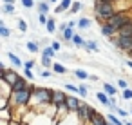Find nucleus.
<instances>
[{"label":"nucleus","mask_w":132,"mask_h":125,"mask_svg":"<svg viewBox=\"0 0 132 125\" xmlns=\"http://www.w3.org/2000/svg\"><path fill=\"white\" fill-rule=\"evenodd\" d=\"M53 92H54V89H49V87H35L31 109H36L42 105H53Z\"/></svg>","instance_id":"nucleus-1"},{"label":"nucleus","mask_w":132,"mask_h":125,"mask_svg":"<svg viewBox=\"0 0 132 125\" xmlns=\"http://www.w3.org/2000/svg\"><path fill=\"white\" fill-rule=\"evenodd\" d=\"M36 85H29L24 91H13L11 94V107H31V100H33V92H35Z\"/></svg>","instance_id":"nucleus-2"},{"label":"nucleus","mask_w":132,"mask_h":125,"mask_svg":"<svg viewBox=\"0 0 132 125\" xmlns=\"http://www.w3.org/2000/svg\"><path fill=\"white\" fill-rule=\"evenodd\" d=\"M94 13L98 18H101L103 22H109V18H112L118 11L116 6L112 2H101V0H94Z\"/></svg>","instance_id":"nucleus-3"},{"label":"nucleus","mask_w":132,"mask_h":125,"mask_svg":"<svg viewBox=\"0 0 132 125\" xmlns=\"http://www.w3.org/2000/svg\"><path fill=\"white\" fill-rule=\"evenodd\" d=\"M132 22V18H130V15L127 13V11H118L112 18H109V22L107 24H110L116 31H119L121 27H125L127 24H130Z\"/></svg>","instance_id":"nucleus-4"},{"label":"nucleus","mask_w":132,"mask_h":125,"mask_svg":"<svg viewBox=\"0 0 132 125\" xmlns=\"http://www.w3.org/2000/svg\"><path fill=\"white\" fill-rule=\"evenodd\" d=\"M96 112H98V111H96L92 105L83 103V105H81V109L78 111V118L81 120V123H92V120H94Z\"/></svg>","instance_id":"nucleus-5"},{"label":"nucleus","mask_w":132,"mask_h":125,"mask_svg":"<svg viewBox=\"0 0 132 125\" xmlns=\"http://www.w3.org/2000/svg\"><path fill=\"white\" fill-rule=\"evenodd\" d=\"M54 125H83V123L78 118V112H69L63 118H56V123Z\"/></svg>","instance_id":"nucleus-6"},{"label":"nucleus","mask_w":132,"mask_h":125,"mask_svg":"<svg viewBox=\"0 0 132 125\" xmlns=\"http://www.w3.org/2000/svg\"><path fill=\"white\" fill-rule=\"evenodd\" d=\"M65 105H67V109H69V112H78V111L81 109V105H83V103H81L74 94H69V96H67Z\"/></svg>","instance_id":"nucleus-7"},{"label":"nucleus","mask_w":132,"mask_h":125,"mask_svg":"<svg viewBox=\"0 0 132 125\" xmlns=\"http://www.w3.org/2000/svg\"><path fill=\"white\" fill-rule=\"evenodd\" d=\"M67 96L69 94H65L63 91H60V89H56L54 92H53V105L58 109V107H62V105H65V101H67Z\"/></svg>","instance_id":"nucleus-8"},{"label":"nucleus","mask_w":132,"mask_h":125,"mask_svg":"<svg viewBox=\"0 0 132 125\" xmlns=\"http://www.w3.org/2000/svg\"><path fill=\"white\" fill-rule=\"evenodd\" d=\"M100 33H101V36H105V38H109V40L114 38V36H118V31H116L110 24H107V22L100 26Z\"/></svg>","instance_id":"nucleus-9"},{"label":"nucleus","mask_w":132,"mask_h":125,"mask_svg":"<svg viewBox=\"0 0 132 125\" xmlns=\"http://www.w3.org/2000/svg\"><path fill=\"white\" fill-rule=\"evenodd\" d=\"M74 2L72 0H62V2L54 7V15H62V13H65V11H69L71 9V6H72Z\"/></svg>","instance_id":"nucleus-10"},{"label":"nucleus","mask_w":132,"mask_h":125,"mask_svg":"<svg viewBox=\"0 0 132 125\" xmlns=\"http://www.w3.org/2000/svg\"><path fill=\"white\" fill-rule=\"evenodd\" d=\"M96 100L101 103V105H105V107H110L112 103H110V96L105 92V91H98L96 92Z\"/></svg>","instance_id":"nucleus-11"},{"label":"nucleus","mask_w":132,"mask_h":125,"mask_svg":"<svg viewBox=\"0 0 132 125\" xmlns=\"http://www.w3.org/2000/svg\"><path fill=\"white\" fill-rule=\"evenodd\" d=\"M7 58H9V62L13 64V67H15V69L24 67V62H22V60H20V56H18V54H15L13 51H7Z\"/></svg>","instance_id":"nucleus-12"},{"label":"nucleus","mask_w":132,"mask_h":125,"mask_svg":"<svg viewBox=\"0 0 132 125\" xmlns=\"http://www.w3.org/2000/svg\"><path fill=\"white\" fill-rule=\"evenodd\" d=\"M38 15H49L51 11V2L49 0H42V2H38Z\"/></svg>","instance_id":"nucleus-13"},{"label":"nucleus","mask_w":132,"mask_h":125,"mask_svg":"<svg viewBox=\"0 0 132 125\" xmlns=\"http://www.w3.org/2000/svg\"><path fill=\"white\" fill-rule=\"evenodd\" d=\"M101 89L110 96V98H114L116 94H118V89H116V85H112V83H109V82H103L101 83Z\"/></svg>","instance_id":"nucleus-14"},{"label":"nucleus","mask_w":132,"mask_h":125,"mask_svg":"<svg viewBox=\"0 0 132 125\" xmlns=\"http://www.w3.org/2000/svg\"><path fill=\"white\" fill-rule=\"evenodd\" d=\"M118 36H123V38H132V22L127 24L125 27H121L118 31Z\"/></svg>","instance_id":"nucleus-15"},{"label":"nucleus","mask_w":132,"mask_h":125,"mask_svg":"<svg viewBox=\"0 0 132 125\" xmlns=\"http://www.w3.org/2000/svg\"><path fill=\"white\" fill-rule=\"evenodd\" d=\"M83 49H85L87 53H98V51H100V49H98V44H96L94 40H85Z\"/></svg>","instance_id":"nucleus-16"},{"label":"nucleus","mask_w":132,"mask_h":125,"mask_svg":"<svg viewBox=\"0 0 132 125\" xmlns=\"http://www.w3.org/2000/svg\"><path fill=\"white\" fill-rule=\"evenodd\" d=\"M0 36H2L4 40H7V38L11 36V31H9V27L6 26L4 20H0Z\"/></svg>","instance_id":"nucleus-17"},{"label":"nucleus","mask_w":132,"mask_h":125,"mask_svg":"<svg viewBox=\"0 0 132 125\" xmlns=\"http://www.w3.org/2000/svg\"><path fill=\"white\" fill-rule=\"evenodd\" d=\"M72 74H74L78 80H83V82H85V80H90V74H89L87 71H83V69H74Z\"/></svg>","instance_id":"nucleus-18"},{"label":"nucleus","mask_w":132,"mask_h":125,"mask_svg":"<svg viewBox=\"0 0 132 125\" xmlns=\"http://www.w3.org/2000/svg\"><path fill=\"white\" fill-rule=\"evenodd\" d=\"M92 125H109V120H107V116L96 112V116H94V120H92Z\"/></svg>","instance_id":"nucleus-19"},{"label":"nucleus","mask_w":132,"mask_h":125,"mask_svg":"<svg viewBox=\"0 0 132 125\" xmlns=\"http://www.w3.org/2000/svg\"><path fill=\"white\" fill-rule=\"evenodd\" d=\"M53 71H54L56 74H67V73H69V69H67L63 64H60V62L53 64Z\"/></svg>","instance_id":"nucleus-20"},{"label":"nucleus","mask_w":132,"mask_h":125,"mask_svg":"<svg viewBox=\"0 0 132 125\" xmlns=\"http://www.w3.org/2000/svg\"><path fill=\"white\" fill-rule=\"evenodd\" d=\"M26 49H27L29 53H33V54L38 53V51H42V49H40V44H38V42H33V40L26 44Z\"/></svg>","instance_id":"nucleus-21"},{"label":"nucleus","mask_w":132,"mask_h":125,"mask_svg":"<svg viewBox=\"0 0 132 125\" xmlns=\"http://www.w3.org/2000/svg\"><path fill=\"white\" fill-rule=\"evenodd\" d=\"M107 120H109L112 125H125V120H121L119 116H116V114H112V112L107 114Z\"/></svg>","instance_id":"nucleus-22"},{"label":"nucleus","mask_w":132,"mask_h":125,"mask_svg":"<svg viewBox=\"0 0 132 125\" xmlns=\"http://www.w3.org/2000/svg\"><path fill=\"white\" fill-rule=\"evenodd\" d=\"M90 24H92V20H90V18H87V17H83V18H80V20H78V29H89V27H90Z\"/></svg>","instance_id":"nucleus-23"},{"label":"nucleus","mask_w":132,"mask_h":125,"mask_svg":"<svg viewBox=\"0 0 132 125\" xmlns=\"http://www.w3.org/2000/svg\"><path fill=\"white\" fill-rule=\"evenodd\" d=\"M2 13L4 15H15V4H2Z\"/></svg>","instance_id":"nucleus-24"},{"label":"nucleus","mask_w":132,"mask_h":125,"mask_svg":"<svg viewBox=\"0 0 132 125\" xmlns=\"http://www.w3.org/2000/svg\"><path fill=\"white\" fill-rule=\"evenodd\" d=\"M45 29H47V33H54V31H56V20H54L53 17H49V22H47Z\"/></svg>","instance_id":"nucleus-25"},{"label":"nucleus","mask_w":132,"mask_h":125,"mask_svg":"<svg viewBox=\"0 0 132 125\" xmlns=\"http://www.w3.org/2000/svg\"><path fill=\"white\" fill-rule=\"evenodd\" d=\"M72 45H74V47H83V45H85V40L81 38V35L76 33V36L72 38Z\"/></svg>","instance_id":"nucleus-26"},{"label":"nucleus","mask_w":132,"mask_h":125,"mask_svg":"<svg viewBox=\"0 0 132 125\" xmlns=\"http://www.w3.org/2000/svg\"><path fill=\"white\" fill-rule=\"evenodd\" d=\"M42 54L44 56H49V58H54V54H56V51L51 47V45H45L44 49H42Z\"/></svg>","instance_id":"nucleus-27"},{"label":"nucleus","mask_w":132,"mask_h":125,"mask_svg":"<svg viewBox=\"0 0 132 125\" xmlns=\"http://www.w3.org/2000/svg\"><path fill=\"white\" fill-rule=\"evenodd\" d=\"M83 9V4L81 2H74L72 6H71V9H69V13L71 15H74V13H78V11H81Z\"/></svg>","instance_id":"nucleus-28"},{"label":"nucleus","mask_w":132,"mask_h":125,"mask_svg":"<svg viewBox=\"0 0 132 125\" xmlns=\"http://www.w3.org/2000/svg\"><path fill=\"white\" fill-rule=\"evenodd\" d=\"M42 67H44V69L53 67V58H49V56H44V54H42Z\"/></svg>","instance_id":"nucleus-29"},{"label":"nucleus","mask_w":132,"mask_h":125,"mask_svg":"<svg viewBox=\"0 0 132 125\" xmlns=\"http://www.w3.org/2000/svg\"><path fill=\"white\" fill-rule=\"evenodd\" d=\"M16 26H18V31H20V33H26V31H27V22H26L24 18H18V24H16Z\"/></svg>","instance_id":"nucleus-30"},{"label":"nucleus","mask_w":132,"mask_h":125,"mask_svg":"<svg viewBox=\"0 0 132 125\" xmlns=\"http://www.w3.org/2000/svg\"><path fill=\"white\" fill-rule=\"evenodd\" d=\"M63 87H65V91H69V92H72V94H74V92L80 94V87H76V85H72V83H65Z\"/></svg>","instance_id":"nucleus-31"},{"label":"nucleus","mask_w":132,"mask_h":125,"mask_svg":"<svg viewBox=\"0 0 132 125\" xmlns=\"http://www.w3.org/2000/svg\"><path fill=\"white\" fill-rule=\"evenodd\" d=\"M20 2H22L24 9H33L35 7V0H20Z\"/></svg>","instance_id":"nucleus-32"},{"label":"nucleus","mask_w":132,"mask_h":125,"mask_svg":"<svg viewBox=\"0 0 132 125\" xmlns=\"http://www.w3.org/2000/svg\"><path fill=\"white\" fill-rule=\"evenodd\" d=\"M24 78L29 80V82H33V80H35V73L29 71V69H24Z\"/></svg>","instance_id":"nucleus-33"},{"label":"nucleus","mask_w":132,"mask_h":125,"mask_svg":"<svg viewBox=\"0 0 132 125\" xmlns=\"http://www.w3.org/2000/svg\"><path fill=\"white\" fill-rule=\"evenodd\" d=\"M78 87H80V96L87 98V96H89V87H87V85H83V83H81V85H78Z\"/></svg>","instance_id":"nucleus-34"},{"label":"nucleus","mask_w":132,"mask_h":125,"mask_svg":"<svg viewBox=\"0 0 132 125\" xmlns=\"http://www.w3.org/2000/svg\"><path fill=\"white\" fill-rule=\"evenodd\" d=\"M121 96H123V100H132V89L128 87V89L121 91Z\"/></svg>","instance_id":"nucleus-35"},{"label":"nucleus","mask_w":132,"mask_h":125,"mask_svg":"<svg viewBox=\"0 0 132 125\" xmlns=\"http://www.w3.org/2000/svg\"><path fill=\"white\" fill-rule=\"evenodd\" d=\"M47 22H49V17L47 15H38V24L40 26H47Z\"/></svg>","instance_id":"nucleus-36"},{"label":"nucleus","mask_w":132,"mask_h":125,"mask_svg":"<svg viewBox=\"0 0 132 125\" xmlns=\"http://www.w3.org/2000/svg\"><path fill=\"white\" fill-rule=\"evenodd\" d=\"M35 64H36L35 60H26V62H24V69H29V71H33V69H35Z\"/></svg>","instance_id":"nucleus-37"},{"label":"nucleus","mask_w":132,"mask_h":125,"mask_svg":"<svg viewBox=\"0 0 132 125\" xmlns=\"http://www.w3.org/2000/svg\"><path fill=\"white\" fill-rule=\"evenodd\" d=\"M49 45H51V47H53L56 53H60V49H62V44H60V40H54V42H51Z\"/></svg>","instance_id":"nucleus-38"},{"label":"nucleus","mask_w":132,"mask_h":125,"mask_svg":"<svg viewBox=\"0 0 132 125\" xmlns=\"http://www.w3.org/2000/svg\"><path fill=\"white\" fill-rule=\"evenodd\" d=\"M118 87L125 91V89H128V82H127V80H123V78H119V80H118Z\"/></svg>","instance_id":"nucleus-39"},{"label":"nucleus","mask_w":132,"mask_h":125,"mask_svg":"<svg viewBox=\"0 0 132 125\" xmlns=\"http://www.w3.org/2000/svg\"><path fill=\"white\" fill-rule=\"evenodd\" d=\"M53 73H54V71H49V69H42L40 76H42V78H51V76H53Z\"/></svg>","instance_id":"nucleus-40"},{"label":"nucleus","mask_w":132,"mask_h":125,"mask_svg":"<svg viewBox=\"0 0 132 125\" xmlns=\"http://www.w3.org/2000/svg\"><path fill=\"white\" fill-rule=\"evenodd\" d=\"M16 0H2V4H15Z\"/></svg>","instance_id":"nucleus-41"},{"label":"nucleus","mask_w":132,"mask_h":125,"mask_svg":"<svg viewBox=\"0 0 132 125\" xmlns=\"http://www.w3.org/2000/svg\"><path fill=\"white\" fill-rule=\"evenodd\" d=\"M125 64H127V67H128V69H132V60H127Z\"/></svg>","instance_id":"nucleus-42"},{"label":"nucleus","mask_w":132,"mask_h":125,"mask_svg":"<svg viewBox=\"0 0 132 125\" xmlns=\"http://www.w3.org/2000/svg\"><path fill=\"white\" fill-rule=\"evenodd\" d=\"M49 2H51V4H60L62 0H49Z\"/></svg>","instance_id":"nucleus-43"},{"label":"nucleus","mask_w":132,"mask_h":125,"mask_svg":"<svg viewBox=\"0 0 132 125\" xmlns=\"http://www.w3.org/2000/svg\"><path fill=\"white\" fill-rule=\"evenodd\" d=\"M101 2H112V4H116V0H101Z\"/></svg>","instance_id":"nucleus-44"},{"label":"nucleus","mask_w":132,"mask_h":125,"mask_svg":"<svg viewBox=\"0 0 132 125\" xmlns=\"http://www.w3.org/2000/svg\"><path fill=\"white\" fill-rule=\"evenodd\" d=\"M125 125H132V123H130V121H127V120H125Z\"/></svg>","instance_id":"nucleus-45"},{"label":"nucleus","mask_w":132,"mask_h":125,"mask_svg":"<svg viewBox=\"0 0 132 125\" xmlns=\"http://www.w3.org/2000/svg\"><path fill=\"white\" fill-rule=\"evenodd\" d=\"M130 114H132V109H130Z\"/></svg>","instance_id":"nucleus-46"},{"label":"nucleus","mask_w":132,"mask_h":125,"mask_svg":"<svg viewBox=\"0 0 132 125\" xmlns=\"http://www.w3.org/2000/svg\"><path fill=\"white\" fill-rule=\"evenodd\" d=\"M35 2H38V0H35Z\"/></svg>","instance_id":"nucleus-47"},{"label":"nucleus","mask_w":132,"mask_h":125,"mask_svg":"<svg viewBox=\"0 0 132 125\" xmlns=\"http://www.w3.org/2000/svg\"><path fill=\"white\" fill-rule=\"evenodd\" d=\"M130 54H132V53H130ZM130 54H128V56H130Z\"/></svg>","instance_id":"nucleus-48"}]
</instances>
